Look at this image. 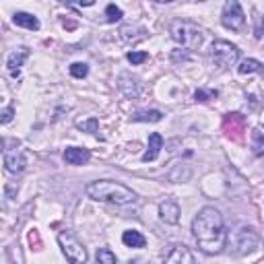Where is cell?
Segmentation results:
<instances>
[{
	"instance_id": "cell-17",
	"label": "cell",
	"mask_w": 264,
	"mask_h": 264,
	"mask_svg": "<svg viewBox=\"0 0 264 264\" xmlns=\"http://www.w3.org/2000/svg\"><path fill=\"white\" fill-rule=\"evenodd\" d=\"M237 73H240V75H252V73L262 75L264 73V66H262V62H258V60L248 58V60H244V62L237 66Z\"/></svg>"
},
{
	"instance_id": "cell-14",
	"label": "cell",
	"mask_w": 264,
	"mask_h": 264,
	"mask_svg": "<svg viewBox=\"0 0 264 264\" xmlns=\"http://www.w3.org/2000/svg\"><path fill=\"white\" fill-rule=\"evenodd\" d=\"M163 149V138L159 132H151L149 134V149H147V153L143 155V161L149 163V161H155L157 157H159V151Z\"/></svg>"
},
{
	"instance_id": "cell-20",
	"label": "cell",
	"mask_w": 264,
	"mask_h": 264,
	"mask_svg": "<svg viewBox=\"0 0 264 264\" xmlns=\"http://www.w3.org/2000/svg\"><path fill=\"white\" fill-rule=\"evenodd\" d=\"M76 128L83 130V132H91V134H95L97 128H99V120L97 118H89V120H85V122H78Z\"/></svg>"
},
{
	"instance_id": "cell-16",
	"label": "cell",
	"mask_w": 264,
	"mask_h": 264,
	"mask_svg": "<svg viewBox=\"0 0 264 264\" xmlns=\"http://www.w3.org/2000/svg\"><path fill=\"white\" fill-rule=\"evenodd\" d=\"M122 242H124V245H128V248H145V244H147L145 235L140 231H134V229L122 233Z\"/></svg>"
},
{
	"instance_id": "cell-13",
	"label": "cell",
	"mask_w": 264,
	"mask_h": 264,
	"mask_svg": "<svg viewBox=\"0 0 264 264\" xmlns=\"http://www.w3.org/2000/svg\"><path fill=\"white\" fill-rule=\"evenodd\" d=\"M29 58V50L27 48H17L11 56H8V60H6V66H8V70H11V75L17 78L21 73H19V68L23 66V62Z\"/></svg>"
},
{
	"instance_id": "cell-11",
	"label": "cell",
	"mask_w": 264,
	"mask_h": 264,
	"mask_svg": "<svg viewBox=\"0 0 264 264\" xmlns=\"http://www.w3.org/2000/svg\"><path fill=\"white\" fill-rule=\"evenodd\" d=\"M159 217H161V221L175 225L180 221V205L175 200H163L159 205Z\"/></svg>"
},
{
	"instance_id": "cell-9",
	"label": "cell",
	"mask_w": 264,
	"mask_h": 264,
	"mask_svg": "<svg viewBox=\"0 0 264 264\" xmlns=\"http://www.w3.org/2000/svg\"><path fill=\"white\" fill-rule=\"evenodd\" d=\"M163 264H194V254L184 244H175V245H170Z\"/></svg>"
},
{
	"instance_id": "cell-26",
	"label": "cell",
	"mask_w": 264,
	"mask_h": 264,
	"mask_svg": "<svg viewBox=\"0 0 264 264\" xmlns=\"http://www.w3.org/2000/svg\"><path fill=\"white\" fill-rule=\"evenodd\" d=\"M29 242H31V245L35 250H39L41 248V242H39V233H38V229H31L29 231Z\"/></svg>"
},
{
	"instance_id": "cell-22",
	"label": "cell",
	"mask_w": 264,
	"mask_h": 264,
	"mask_svg": "<svg viewBox=\"0 0 264 264\" xmlns=\"http://www.w3.org/2000/svg\"><path fill=\"white\" fill-rule=\"evenodd\" d=\"M105 19H108V23H116L120 21L122 17H124V13H122V8H118L116 4H108V8H105Z\"/></svg>"
},
{
	"instance_id": "cell-12",
	"label": "cell",
	"mask_w": 264,
	"mask_h": 264,
	"mask_svg": "<svg viewBox=\"0 0 264 264\" xmlns=\"http://www.w3.org/2000/svg\"><path fill=\"white\" fill-rule=\"evenodd\" d=\"M91 159L89 149H81V147H68L64 151V161L68 165H85Z\"/></svg>"
},
{
	"instance_id": "cell-8",
	"label": "cell",
	"mask_w": 264,
	"mask_h": 264,
	"mask_svg": "<svg viewBox=\"0 0 264 264\" xmlns=\"http://www.w3.org/2000/svg\"><path fill=\"white\" fill-rule=\"evenodd\" d=\"M258 242L260 237L258 233L252 229V227H242L237 231V242H235V248H237V254H248V252H254L258 248Z\"/></svg>"
},
{
	"instance_id": "cell-4",
	"label": "cell",
	"mask_w": 264,
	"mask_h": 264,
	"mask_svg": "<svg viewBox=\"0 0 264 264\" xmlns=\"http://www.w3.org/2000/svg\"><path fill=\"white\" fill-rule=\"evenodd\" d=\"M58 242H60V248H62L64 256L70 264H85L87 262V250L85 245L76 240V237L70 233V231H62L58 235Z\"/></svg>"
},
{
	"instance_id": "cell-1",
	"label": "cell",
	"mask_w": 264,
	"mask_h": 264,
	"mask_svg": "<svg viewBox=\"0 0 264 264\" xmlns=\"http://www.w3.org/2000/svg\"><path fill=\"white\" fill-rule=\"evenodd\" d=\"M192 233L198 244V248L207 254H219L225 248L227 233L223 215L215 207H205L198 210V215L192 221Z\"/></svg>"
},
{
	"instance_id": "cell-5",
	"label": "cell",
	"mask_w": 264,
	"mask_h": 264,
	"mask_svg": "<svg viewBox=\"0 0 264 264\" xmlns=\"http://www.w3.org/2000/svg\"><path fill=\"white\" fill-rule=\"evenodd\" d=\"M210 56H213V60L219 66L231 68L237 64V60H240V50H237V46H233L231 41L217 39V41H213V48H210Z\"/></svg>"
},
{
	"instance_id": "cell-27",
	"label": "cell",
	"mask_w": 264,
	"mask_h": 264,
	"mask_svg": "<svg viewBox=\"0 0 264 264\" xmlns=\"http://www.w3.org/2000/svg\"><path fill=\"white\" fill-rule=\"evenodd\" d=\"M0 120H2V124H8V122L13 120V108H4L2 110V118Z\"/></svg>"
},
{
	"instance_id": "cell-21",
	"label": "cell",
	"mask_w": 264,
	"mask_h": 264,
	"mask_svg": "<svg viewBox=\"0 0 264 264\" xmlns=\"http://www.w3.org/2000/svg\"><path fill=\"white\" fill-rule=\"evenodd\" d=\"M97 264H116V256L113 252L108 248H99L97 250Z\"/></svg>"
},
{
	"instance_id": "cell-18",
	"label": "cell",
	"mask_w": 264,
	"mask_h": 264,
	"mask_svg": "<svg viewBox=\"0 0 264 264\" xmlns=\"http://www.w3.org/2000/svg\"><path fill=\"white\" fill-rule=\"evenodd\" d=\"M163 113L159 110H149V112H138L132 116V120L134 122H161Z\"/></svg>"
},
{
	"instance_id": "cell-3",
	"label": "cell",
	"mask_w": 264,
	"mask_h": 264,
	"mask_svg": "<svg viewBox=\"0 0 264 264\" xmlns=\"http://www.w3.org/2000/svg\"><path fill=\"white\" fill-rule=\"evenodd\" d=\"M170 33H171V39L175 43H180L182 48L198 50L202 43V31L188 21H173L170 25Z\"/></svg>"
},
{
	"instance_id": "cell-10",
	"label": "cell",
	"mask_w": 264,
	"mask_h": 264,
	"mask_svg": "<svg viewBox=\"0 0 264 264\" xmlns=\"http://www.w3.org/2000/svg\"><path fill=\"white\" fill-rule=\"evenodd\" d=\"M25 165H27V161H25V155L21 151H17V149H11V151L4 153V167L6 171L11 173H21L25 170Z\"/></svg>"
},
{
	"instance_id": "cell-15",
	"label": "cell",
	"mask_w": 264,
	"mask_h": 264,
	"mask_svg": "<svg viewBox=\"0 0 264 264\" xmlns=\"http://www.w3.org/2000/svg\"><path fill=\"white\" fill-rule=\"evenodd\" d=\"M13 21H15V25H19V27H25V29H31V31H38V29H39L38 17H33V15H29V13H15V15H13Z\"/></svg>"
},
{
	"instance_id": "cell-2",
	"label": "cell",
	"mask_w": 264,
	"mask_h": 264,
	"mask_svg": "<svg viewBox=\"0 0 264 264\" xmlns=\"http://www.w3.org/2000/svg\"><path fill=\"white\" fill-rule=\"evenodd\" d=\"M85 192H87V196L97 202H112V205H118V207L132 205L136 200V194L130 188H126L120 182H112V180L91 182L85 188Z\"/></svg>"
},
{
	"instance_id": "cell-7",
	"label": "cell",
	"mask_w": 264,
	"mask_h": 264,
	"mask_svg": "<svg viewBox=\"0 0 264 264\" xmlns=\"http://www.w3.org/2000/svg\"><path fill=\"white\" fill-rule=\"evenodd\" d=\"M223 132L231 140H242L245 132V118L242 113H227L223 118Z\"/></svg>"
},
{
	"instance_id": "cell-24",
	"label": "cell",
	"mask_w": 264,
	"mask_h": 264,
	"mask_svg": "<svg viewBox=\"0 0 264 264\" xmlns=\"http://www.w3.org/2000/svg\"><path fill=\"white\" fill-rule=\"evenodd\" d=\"M217 91H213V89H198L196 93H194V99L196 101H210V99H215L217 97Z\"/></svg>"
},
{
	"instance_id": "cell-23",
	"label": "cell",
	"mask_w": 264,
	"mask_h": 264,
	"mask_svg": "<svg viewBox=\"0 0 264 264\" xmlns=\"http://www.w3.org/2000/svg\"><path fill=\"white\" fill-rule=\"evenodd\" d=\"M70 75H73L75 78H85L87 75H89V66H87L85 62H75V64H70Z\"/></svg>"
},
{
	"instance_id": "cell-25",
	"label": "cell",
	"mask_w": 264,
	"mask_h": 264,
	"mask_svg": "<svg viewBox=\"0 0 264 264\" xmlns=\"http://www.w3.org/2000/svg\"><path fill=\"white\" fill-rule=\"evenodd\" d=\"M126 58H128L130 64H143L145 60L149 58V54H147V52H128Z\"/></svg>"
},
{
	"instance_id": "cell-19",
	"label": "cell",
	"mask_w": 264,
	"mask_h": 264,
	"mask_svg": "<svg viewBox=\"0 0 264 264\" xmlns=\"http://www.w3.org/2000/svg\"><path fill=\"white\" fill-rule=\"evenodd\" d=\"M252 149L256 157H264V134L260 130H252Z\"/></svg>"
},
{
	"instance_id": "cell-6",
	"label": "cell",
	"mask_w": 264,
	"mask_h": 264,
	"mask_svg": "<svg viewBox=\"0 0 264 264\" xmlns=\"http://www.w3.org/2000/svg\"><path fill=\"white\" fill-rule=\"evenodd\" d=\"M221 21H223V25L227 29L242 31L244 23H245V15H244V8H242V4L237 2V0H229V2H225Z\"/></svg>"
}]
</instances>
